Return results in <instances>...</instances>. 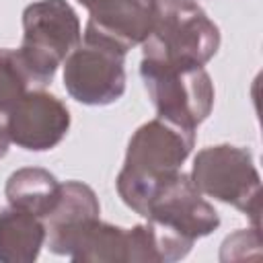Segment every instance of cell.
<instances>
[{
    "label": "cell",
    "instance_id": "1",
    "mask_svg": "<svg viewBox=\"0 0 263 263\" xmlns=\"http://www.w3.org/2000/svg\"><path fill=\"white\" fill-rule=\"evenodd\" d=\"M195 146V129H187L156 115L136 129L127 144L123 166L117 175L121 201L142 216L152 191L189 158Z\"/></svg>",
    "mask_w": 263,
    "mask_h": 263
},
{
    "label": "cell",
    "instance_id": "2",
    "mask_svg": "<svg viewBox=\"0 0 263 263\" xmlns=\"http://www.w3.org/2000/svg\"><path fill=\"white\" fill-rule=\"evenodd\" d=\"M220 47V29L195 0H154L142 60L205 66Z\"/></svg>",
    "mask_w": 263,
    "mask_h": 263
},
{
    "label": "cell",
    "instance_id": "3",
    "mask_svg": "<svg viewBox=\"0 0 263 263\" xmlns=\"http://www.w3.org/2000/svg\"><path fill=\"white\" fill-rule=\"evenodd\" d=\"M80 41V18L68 0H37L23 10L18 53L37 88L53 80L58 66L64 64Z\"/></svg>",
    "mask_w": 263,
    "mask_h": 263
},
{
    "label": "cell",
    "instance_id": "4",
    "mask_svg": "<svg viewBox=\"0 0 263 263\" xmlns=\"http://www.w3.org/2000/svg\"><path fill=\"white\" fill-rule=\"evenodd\" d=\"M189 177L203 195L234 205L259 228L261 177L249 148L232 144L208 146L197 152Z\"/></svg>",
    "mask_w": 263,
    "mask_h": 263
},
{
    "label": "cell",
    "instance_id": "5",
    "mask_svg": "<svg viewBox=\"0 0 263 263\" xmlns=\"http://www.w3.org/2000/svg\"><path fill=\"white\" fill-rule=\"evenodd\" d=\"M140 76L160 117L195 129L212 113L214 84L203 66L142 60Z\"/></svg>",
    "mask_w": 263,
    "mask_h": 263
},
{
    "label": "cell",
    "instance_id": "6",
    "mask_svg": "<svg viewBox=\"0 0 263 263\" xmlns=\"http://www.w3.org/2000/svg\"><path fill=\"white\" fill-rule=\"evenodd\" d=\"M64 86L82 105L103 107L119 101L125 92V51L84 35L64 60Z\"/></svg>",
    "mask_w": 263,
    "mask_h": 263
},
{
    "label": "cell",
    "instance_id": "7",
    "mask_svg": "<svg viewBox=\"0 0 263 263\" xmlns=\"http://www.w3.org/2000/svg\"><path fill=\"white\" fill-rule=\"evenodd\" d=\"M142 218L193 242L220 226V216L214 205L203 199V193L193 185L191 177L181 171L158 183L144 205Z\"/></svg>",
    "mask_w": 263,
    "mask_h": 263
},
{
    "label": "cell",
    "instance_id": "8",
    "mask_svg": "<svg viewBox=\"0 0 263 263\" xmlns=\"http://www.w3.org/2000/svg\"><path fill=\"white\" fill-rule=\"evenodd\" d=\"M70 129L68 107L51 92L33 88L6 113L8 140L18 148L43 152L55 148Z\"/></svg>",
    "mask_w": 263,
    "mask_h": 263
},
{
    "label": "cell",
    "instance_id": "9",
    "mask_svg": "<svg viewBox=\"0 0 263 263\" xmlns=\"http://www.w3.org/2000/svg\"><path fill=\"white\" fill-rule=\"evenodd\" d=\"M88 10L84 35L113 43L121 51L142 45L154 18V0H78Z\"/></svg>",
    "mask_w": 263,
    "mask_h": 263
},
{
    "label": "cell",
    "instance_id": "10",
    "mask_svg": "<svg viewBox=\"0 0 263 263\" xmlns=\"http://www.w3.org/2000/svg\"><path fill=\"white\" fill-rule=\"evenodd\" d=\"M45 222L18 208L0 210V261L31 263L45 245Z\"/></svg>",
    "mask_w": 263,
    "mask_h": 263
},
{
    "label": "cell",
    "instance_id": "11",
    "mask_svg": "<svg viewBox=\"0 0 263 263\" xmlns=\"http://www.w3.org/2000/svg\"><path fill=\"white\" fill-rule=\"evenodd\" d=\"M62 183L45 168L25 166L14 171L4 187L8 205L45 220L60 199Z\"/></svg>",
    "mask_w": 263,
    "mask_h": 263
},
{
    "label": "cell",
    "instance_id": "12",
    "mask_svg": "<svg viewBox=\"0 0 263 263\" xmlns=\"http://www.w3.org/2000/svg\"><path fill=\"white\" fill-rule=\"evenodd\" d=\"M99 214H101V205L95 191L80 181H66L62 183V191L55 208L43 220L45 232L49 234V232L70 228L84 220L99 218Z\"/></svg>",
    "mask_w": 263,
    "mask_h": 263
},
{
    "label": "cell",
    "instance_id": "13",
    "mask_svg": "<svg viewBox=\"0 0 263 263\" xmlns=\"http://www.w3.org/2000/svg\"><path fill=\"white\" fill-rule=\"evenodd\" d=\"M37 88L18 49L0 47V115L14 107V103L29 90Z\"/></svg>",
    "mask_w": 263,
    "mask_h": 263
},
{
    "label": "cell",
    "instance_id": "14",
    "mask_svg": "<svg viewBox=\"0 0 263 263\" xmlns=\"http://www.w3.org/2000/svg\"><path fill=\"white\" fill-rule=\"evenodd\" d=\"M261 257V232L257 226L236 230L224 238L220 249V261H245Z\"/></svg>",
    "mask_w": 263,
    "mask_h": 263
},
{
    "label": "cell",
    "instance_id": "15",
    "mask_svg": "<svg viewBox=\"0 0 263 263\" xmlns=\"http://www.w3.org/2000/svg\"><path fill=\"white\" fill-rule=\"evenodd\" d=\"M0 129H6V117L0 115Z\"/></svg>",
    "mask_w": 263,
    "mask_h": 263
}]
</instances>
